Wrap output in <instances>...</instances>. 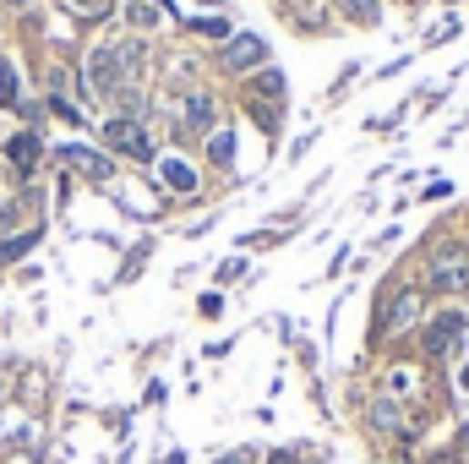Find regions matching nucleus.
Segmentation results:
<instances>
[{
    "label": "nucleus",
    "mask_w": 469,
    "mask_h": 464,
    "mask_svg": "<svg viewBox=\"0 0 469 464\" xmlns=\"http://www.w3.org/2000/svg\"><path fill=\"white\" fill-rule=\"evenodd\" d=\"M137 60V49L131 44H98L93 55H87V88L93 93H115L120 88V71Z\"/></svg>",
    "instance_id": "obj_1"
},
{
    "label": "nucleus",
    "mask_w": 469,
    "mask_h": 464,
    "mask_svg": "<svg viewBox=\"0 0 469 464\" xmlns=\"http://www.w3.org/2000/svg\"><path fill=\"white\" fill-rule=\"evenodd\" d=\"M268 60V44L257 38V33H229V44L219 49V66L229 71V77H240V71H257Z\"/></svg>",
    "instance_id": "obj_2"
},
{
    "label": "nucleus",
    "mask_w": 469,
    "mask_h": 464,
    "mask_svg": "<svg viewBox=\"0 0 469 464\" xmlns=\"http://www.w3.org/2000/svg\"><path fill=\"white\" fill-rule=\"evenodd\" d=\"M104 142H109L115 153H126V159H153V142L142 137V126H137L131 115H115V120L104 126Z\"/></svg>",
    "instance_id": "obj_3"
},
{
    "label": "nucleus",
    "mask_w": 469,
    "mask_h": 464,
    "mask_svg": "<svg viewBox=\"0 0 469 464\" xmlns=\"http://www.w3.org/2000/svg\"><path fill=\"white\" fill-rule=\"evenodd\" d=\"M432 290H437V295H464L469 290V257L464 252H448V257L432 268Z\"/></svg>",
    "instance_id": "obj_4"
},
{
    "label": "nucleus",
    "mask_w": 469,
    "mask_h": 464,
    "mask_svg": "<svg viewBox=\"0 0 469 464\" xmlns=\"http://www.w3.org/2000/svg\"><path fill=\"white\" fill-rule=\"evenodd\" d=\"M459 334H464V317H459V312H443V317L426 328V350H432V356H454V350H459Z\"/></svg>",
    "instance_id": "obj_5"
},
{
    "label": "nucleus",
    "mask_w": 469,
    "mask_h": 464,
    "mask_svg": "<svg viewBox=\"0 0 469 464\" xmlns=\"http://www.w3.org/2000/svg\"><path fill=\"white\" fill-rule=\"evenodd\" d=\"M60 164H71V170H82L93 180H109V159L93 153V148H60Z\"/></svg>",
    "instance_id": "obj_6"
},
{
    "label": "nucleus",
    "mask_w": 469,
    "mask_h": 464,
    "mask_svg": "<svg viewBox=\"0 0 469 464\" xmlns=\"http://www.w3.org/2000/svg\"><path fill=\"white\" fill-rule=\"evenodd\" d=\"M5 159H11V164H16V170L27 175V170L38 164V137H33V131H16V137L5 142Z\"/></svg>",
    "instance_id": "obj_7"
},
{
    "label": "nucleus",
    "mask_w": 469,
    "mask_h": 464,
    "mask_svg": "<svg viewBox=\"0 0 469 464\" xmlns=\"http://www.w3.org/2000/svg\"><path fill=\"white\" fill-rule=\"evenodd\" d=\"M415 312H421V295H415V290H404V295H399V301L388 306V317H382V323H388V334L410 328V323H415Z\"/></svg>",
    "instance_id": "obj_8"
},
{
    "label": "nucleus",
    "mask_w": 469,
    "mask_h": 464,
    "mask_svg": "<svg viewBox=\"0 0 469 464\" xmlns=\"http://www.w3.org/2000/svg\"><path fill=\"white\" fill-rule=\"evenodd\" d=\"M158 175H164V186H169V191H197V170H191V164H180V159H164V164H158Z\"/></svg>",
    "instance_id": "obj_9"
},
{
    "label": "nucleus",
    "mask_w": 469,
    "mask_h": 464,
    "mask_svg": "<svg viewBox=\"0 0 469 464\" xmlns=\"http://www.w3.org/2000/svg\"><path fill=\"white\" fill-rule=\"evenodd\" d=\"M186 126L191 131H213V98L208 93H191L186 98Z\"/></svg>",
    "instance_id": "obj_10"
},
{
    "label": "nucleus",
    "mask_w": 469,
    "mask_h": 464,
    "mask_svg": "<svg viewBox=\"0 0 469 464\" xmlns=\"http://www.w3.org/2000/svg\"><path fill=\"white\" fill-rule=\"evenodd\" d=\"M257 93H262L268 104H284V93H290V82H284V71H262V77H257Z\"/></svg>",
    "instance_id": "obj_11"
},
{
    "label": "nucleus",
    "mask_w": 469,
    "mask_h": 464,
    "mask_svg": "<svg viewBox=\"0 0 469 464\" xmlns=\"http://www.w3.org/2000/svg\"><path fill=\"white\" fill-rule=\"evenodd\" d=\"M372 421H377L382 432H404V421H399V410H393L388 399H377V405H372Z\"/></svg>",
    "instance_id": "obj_12"
},
{
    "label": "nucleus",
    "mask_w": 469,
    "mask_h": 464,
    "mask_svg": "<svg viewBox=\"0 0 469 464\" xmlns=\"http://www.w3.org/2000/svg\"><path fill=\"white\" fill-rule=\"evenodd\" d=\"M126 16H131L137 27H153V22H158V5H153V0H131V5H126Z\"/></svg>",
    "instance_id": "obj_13"
},
{
    "label": "nucleus",
    "mask_w": 469,
    "mask_h": 464,
    "mask_svg": "<svg viewBox=\"0 0 469 464\" xmlns=\"http://www.w3.org/2000/svg\"><path fill=\"white\" fill-rule=\"evenodd\" d=\"M208 153H213L219 164H229V159H235V137H229V131H219V137L208 142Z\"/></svg>",
    "instance_id": "obj_14"
},
{
    "label": "nucleus",
    "mask_w": 469,
    "mask_h": 464,
    "mask_svg": "<svg viewBox=\"0 0 469 464\" xmlns=\"http://www.w3.org/2000/svg\"><path fill=\"white\" fill-rule=\"evenodd\" d=\"M0 104H16V71H11V60H0Z\"/></svg>",
    "instance_id": "obj_15"
},
{
    "label": "nucleus",
    "mask_w": 469,
    "mask_h": 464,
    "mask_svg": "<svg viewBox=\"0 0 469 464\" xmlns=\"http://www.w3.org/2000/svg\"><path fill=\"white\" fill-rule=\"evenodd\" d=\"M191 27H197V33H213V38H229V22H224V16H197Z\"/></svg>",
    "instance_id": "obj_16"
},
{
    "label": "nucleus",
    "mask_w": 469,
    "mask_h": 464,
    "mask_svg": "<svg viewBox=\"0 0 469 464\" xmlns=\"http://www.w3.org/2000/svg\"><path fill=\"white\" fill-rule=\"evenodd\" d=\"M33 241H38V235H16V241H5V246H0V263H11V257L33 252Z\"/></svg>",
    "instance_id": "obj_17"
},
{
    "label": "nucleus",
    "mask_w": 469,
    "mask_h": 464,
    "mask_svg": "<svg viewBox=\"0 0 469 464\" xmlns=\"http://www.w3.org/2000/svg\"><path fill=\"white\" fill-rule=\"evenodd\" d=\"M344 11H350L355 22H377V0H344Z\"/></svg>",
    "instance_id": "obj_18"
},
{
    "label": "nucleus",
    "mask_w": 469,
    "mask_h": 464,
    "mask_svg": "<svg viewBox=\"0 0 469 464\" xmlns=\"http://www.w3.org/2000/svg\"><path fill=\"white\" fill-rule=\"evenodd\" d=\"M71 5H76L82 16H104V11H109V0H71Z\"/></svg>",
    "instance_id": "obj_19"
},
{
    "label": "nucleus",
    "mask_w": 469,
    "mask_h": 464,
    "mask_svg": "<svg viewBox=\"0 0 469 464\" xmlns=\"http://www.w3.org/2000/svg\"><path fill=\"white\" fill-rule=\"evenodd\" d=\"M268 464H301V459H295L290 449H279V454H273V459H268Z\"/></svg>",
    "instance_id": "obj_20"
},
{
    "label": "nucleus",
    "mask_w": 469,
    "mask_h": 464,
    "mask_svg": "<svg viewBox=\"0 0 469 464\" xmlns=\"http://www.w3.org/2000/svg\"><path fill=\"white\" fill-rule=\"evenodd\" d=\"M219 464H251V459H246V454H224Z\"/></svg>",
    "instance_id": "obj_21"
},
{
    "label": "nucleus",
    "mask_w": 469,
    "mask_h": 464,
    "mask_svg": "<svg viewBox=\"0 0 469 464\" xmlns=\"http://www.w3.org/2000/svg\"><path fill=\"white\" fill-rule=\"evenodd\" d=\"M459 383H464V388H469V361H464V372H459Z\"/></svg>",
    "instance_id": "obj_22"
},
{
    "label": "nucleus",
    "mask_w": 469,
    "mask_h": 464,
    "mask_svg": "<svg viewBox=\"0 0 469 464\" xmlns=\"http://www.w3.org/2000/svg\"><path fill=\"white\" fill-rule=\"evenodd\" d=\"M437 464H459V459H454V454H443V459H437Z\"/></svg>",
    "instance_id": "obj_23"
},
{
    "label": "nucleus",
    "mask_w": 469,
    "mask_h": 464,
    "mask_svg": "<svg viewBox=\"0 0 469 464\" xmlns=\"http://www.w3.org/2000/svg\"><path fill=\"white\" fill-rule=\"evenodd\" d=\"M5 5H27V0H5Z\"/></svg>",
    "instance_id": "obj_24"
},
{
    "label": "nucleus",
    "mask_w": 469,
    "mask_h": 464,
    "mask_svg": "<svg viewBox=\"0 0 469 464\" xmlns=\"http://www.w3.org/2000/svg\"><path fill=\"white\" fill-rule=\"evenodd\" d=\"M464 438H469V427H464Z\"/></svg>",
    "instance_id": "obj_25"
}]
</instances>
